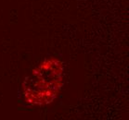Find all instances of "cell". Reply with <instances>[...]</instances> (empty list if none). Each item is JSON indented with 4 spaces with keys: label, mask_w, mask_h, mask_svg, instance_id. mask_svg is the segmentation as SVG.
I'll use <instances>...</instances> for the list:
<instances>
[{
    "label": "cell",
    "mask_w": 129,
    "mask_h": 120,
    "mask_svg": "<svg viewBox=\"0 0 129 120\" xmlns=\"http://www.w3.org/2000/svg\"><path fill=\"white\" fill-rule=\"evenodd\" d=\"M63 65L56 58L46 59L35 67L23 83L26 102L44 105L56 98L62 84Z\"/></svg>",
    "instance_id": "cell-1"
}]
</instances>
